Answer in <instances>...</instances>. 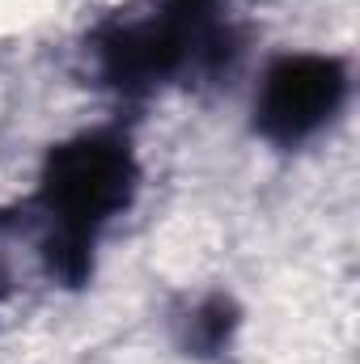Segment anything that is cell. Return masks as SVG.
Here are the masks:
<instances>
[{
  "mask_svg": "<svg viewBox=\"0 0 360 364\" xmlns=\"http://www.w3.org/2000/svg\"><path fill=\"white\" fill-rule=\"evenodd\" d=\"M352 60L339 51H275L250 85V132L275 153L322 144L352 110Z\"/></svg>",
  "mask_w": 360,
  "mask_h": 364,
  "instance_id": "2",
  "label": "cell"
},
{
  "mask_svg": "<svg viewBox=\"0 0 360 364\" xmlns=\"http://www.w3.org/2000/svg\"><path fill=\"white\" fill-rule=\"evenodd\" d=\"M140 178L136 144L115 123H97L51 144L26 216L17 220L38 272L60 288L90 284L97 246L106 229L132 212Z\"/></svg>",
  "mask_w": 360,
  "mask_h": 364,
  "instance_id": "1",
  "label": "cell"
},
{
  "mask_svg": "<svg viewBox=\"0 0 360 364\" xmlns=\"http://www.w3.org/2000/svg\"><path fill=\"white\" fill-rule=\"evenodd\" d=\"M246 309L229 288H195L182 292L166 309L170 348L191 364H229L242 348Z\"/></svg>",
  "mask_w": 360,
  "mask_h": 364,
  "instance_id": "3",
  "label": "cell"
},
{
  "mask_svg": "<svg viewBox=\"0 0 360 364\" xmlns=\"http://www.w3.org/2000/svg\"><path fill=\"white\" fill-rule=\"evenodd\" d=\"M13 250H17V225L0 220V305L17 288V259H13Z\"/></svg>",
  "mask_w": 360,
  "mask_h": 364,
  "instance_id": "4",
  "label": "cell"
}]
</instances>
